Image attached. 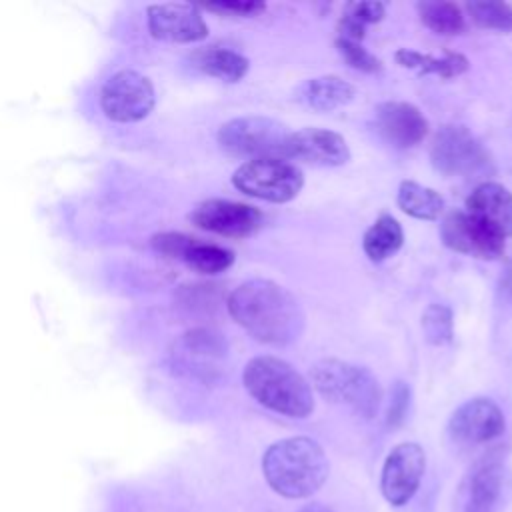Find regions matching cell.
<instances>
[{"label": "cell", "instance_id": "1", "mask_svg": "<svg viewBox=\"0 0 512 512\" xmlns=\"http://www.w3.org/2000/svg\"><path fill=\"white\" fill-rule=\"evenodd\" d=\"M228 314L262 344L286 346L300 338L304 312L296 296L284 286L252 278L236 286L226 300Z\"/></svg>", "mask_w": 512, "mask_h": 512}, {"label": "cell", "instance_id": "2", "mask_svg": "<svg viewBox=\"0 0 512 512\" xmlns=\"http://www.w3.org/2000/svg\"><path fill=\"white\" fill-rule=\"evenodd\" d=\"M328 458L322 446L306 436L284 438L268 446L262 472L270 488L284 498H306L328 478Z\"/></svg>", "mask_w": 512, "mask_h": 512}, {"label": "cell", "instance_id": "3", "mask_svg": "<svg viewBox=\"0 0 512 512\" xmlns=\"http://www.w3.org/2000/svg\"><path fill=\"white\" fill-rule=\"evenodd\" d=\"M242 382L256 402L282 416L306 418L314 410L310 384L282 358H252L244 366Z\"/></svg>", "mask_w": 512, "mask_h": 512}, {"label": "cell", "instance_id": "4", "mask_svg": "<svg viewBox=\"0 0 512 512\" xmlns=\"http://www.w3.org/2000/svg\"><path fill=\"white\" fill-rule=\"evenodd\" d=\"M314 388L328 400L350 406L362 418H372L378 412L382 390L374 374L362 366L324 358L310 370Z\"/></svg>", "mask_w": 512, "mask_h": 512}, {"label": "cell", "instance_id": "5", "mask_svg": "<svg viewBox=\"0 0 512 512\" xmlns=\"http://www.w3.org/2000/svg\"><path fill=\"white\" fill-rule=\"evenodd\" d=\"M290 130L266 116H242L224 122L216 140L220 148L236 158H286Z\"/></svg>", "mask_w": 512, "mask_h": 512}, {"label": "cell", "instance_id": "6", "mask_svg": "<svg viewBox=\"0 0 512 512\" xmlns=\"http://www.w3.org/2000/svg\"><path fill=\"white\" fill-rule=\"evenodd\" d=\"M232 184L252 198L282 204L298 196L304 176L302 170L286 158H258L238 166Z\"/></svg>", "mask_w": 512, "mask_h": 512}, {"label": "cell", "instance_id": "7", "mask_svg": "<svg viewBox=\"0 0 512 512\" xmlns=\"http://www.w3.org/2000/svg\"><path fill=\"white\" fill-rule=\"evenodd\" d=\"M430 162L446 176L472 178L492 172L488 150L460 124H446L436 132L430 146Z\"/></svg>", "mask_w": 512, "mask_h": 512}, {"label": "cell", "instance_id": "8", "mask_svg": "<svg viewBox=\"0 0 512 512\" xmlns=\"http://www.w3.org/2000/svg\"><path fill=\"white\" fill-rule=\"evenodd\" d=\"M152 82L136 70H118L100 90V108L114 122H138L154 108Z\"/></svg>", "mask_w": 512, "mask_h": 512}, {"label": "cell", "instance_id": "9", "mask_svg": "<svg viewBox=\"0 0 512 512\" xmlns=\"http://www.w3.org/2000/svg\"><path fill=\"white\" fill-rule=\"evenodd\" d=\"M426 468V454L416 442H402L384 460L380 490L392 506H404L418 490Z\"/></svg>", "mask_w": 512, "mask_h": 512}, {"label": "cell", "instance_id": "10", "mask_svg": "<svg viewBox=\"0 0 512 512\" xmlns=\"http://www.w3.org/2000/svg\"><path fill=\"white\" fill-rule=\"evenodd\" d=\"M440 238L450 250L474 258L492 260L504 254V238L466 210L446 214L440 226Z\"/></svg>", "mask_w": 512, "mask_h": 512}, {"label": "cell", "instance_id": "11", "mask_svg": "<svg viewBox=\"0 0 512 512\" xmlns=\"http://www.w3.org/2000/svg\"><path fill=\"white\" fill-rule=\"evenodd\" d=\"M190 220L198 228L226 238H246L262 226L260 210L242 202L222 198H210L200 202L192 210Z\"/></svg>", "mask_w": 512, "mask_h": 512}, {"label": "cell", "instance_id": "12", "mask_svg": "<svg viewBox=\"0 0 512 512\" xmlns=\"http://www.w3.org/2000/svg\"><path fill=\"white\" fill-rule=\"evenodd\" d=\"M152 248L168 258L188 264L200 274L224 272L234 262V254L228 248L200 242L182 232H162L152 236Z\"/></svg>", "mask_w": 512, "mask_h": 512}, {"label": "cell", "instance_id": "13", "mask_svg": "<svg viewBox=\"0 0 512 512\" xmlns=\"http://www.w3.org/2000/svg\"><path fill=\"white\" fill-rule=\"evenodd\" d=\"M146 16L150 34L164 42L188 44L208 36V26L200 14V8L188 2L150 4Z\"/></svg>", "mask_w": 512, "mask_h": 512}, {"label": "cell", "instance_id": "14", "mask_svg": "<svg viewBox=\"0 0 512 512\" xmlns=\"http://www.w3.org/2000/svg\"><path fill=\"white\" fill-rule=\"evenodd\" d=\"M506 428L504 414L488 398H472L458 406L448 422V432L458 444H484L498 438Z\"/></svg>", "mask_w": 512, "mask_h": 512}, {"label": "cell", "instance_id": "15", "mask_svg": "<svg viewBox=\"0 0 512 512\" xmlns=\"http://www.w3.org/2000/svg\"><path fill=\"white\" fill-rule=\"evenodd\" d=\"M376 132L396 148H410L424 140L428 120L410 102L388 100L374 108Z\"/></svg>", "mask_w": 512, "mask_h": 512}, {"label": "cell", "instance_id": "16", "mask_svg": "<svg viewBox=\"0 0 512 512\" xmlns=\"http://www.w3.org/2000/svg\"><path fill=\"white\" fill-rule=\"evenodd\" d=\"M286 158H296L314 166H342L350 160V148L338 132L302 128L290 132Z\"/></svg>", "mask_w": 512, "mask_h": 512}, {"label": "cell", "instance_id": "17", "mask_svg": "<svg viewBox=\"0 0 512 512\" xmlns=\"http://www.w3.org/2000/svg\"><path fill=\"white\" fill-rule=\"evenodd\" d=\"M226 340L210 328H194L182 334L174 346V360L198 378H208L214 364L226 356Z\"/></svg>", "mask_w": 512, "mask_h": 512}, {"label": "cell", "instance_id": "18", "mask_svg": "<svg viewBox=\"0 0 512 512\" xmlns=\"http://www.w3.org/2000/svg\"><path fill=\"white\" fill-rule=\"evenodd\" d=\"M466 212L476 216L500 238L512 236V192L498 182L478 184L466 200Z\"/></svg>", "mask_w": 512, "mask_h": 512}, {"label": "cell", "instance_id": "19", "mask_svg": "<svg viewBox=\"0 0 512 512\" xmlns=\"http://www.w3.org/2000/svg\"><path fill=\"white\" fill-rule=\"evenodd\" d=\"M504 468L500 458L484 456L476 462L468 482L466 512H496V504L502 492Z\"/></svg>", "mask_w": 512, "mask_h": 512}, {"label": "cell", "instance_id": "20", "mask_svg": "<svg viewBox=\"0 0 512 512\" xmlns=\"http://www.w3.org/2000/svg\"><path fill=\"white\" fill-rule=\"evenodd\" d=\"M354 96H356V88L334 74L310 78L298 88V98L308 108L318 112H330L340 106H346L354 100Z\"/></svg>", "mask_w": 512, "mask_h": 512}, {"label": "cell", "instance_id": "21", "mask_svg": "<svg viewBox=\"0 0 512 512\" xmlns=\"http://www.w3.org/2000/svg\"><path fill=\"white\" fill-rule=\"evenodd\" d=\"M190 62L200 72L220 78L224 82L242 80L250 66L242 54L228 48H218V46H204L194 50L190 54Z\"/></svg>", "mask_w": 512, "mask_h": 512}, {"label": "cell", "instance_id": "22", "mask_svg": "<svg viewBox=\"0 0 512 512\" xmlns=\"http://www.w3.org/2000/svg\"><path fill=\"white\" fill-rule=\"evenodd\" d=\"M396 62L402 68L418 70L420 74H436L440 78H454L468 70V58L462 56L460 52H450V50H446L442 56H434L418 50L400 48L396 52Z\"/></svg>", "mask_w": 512, "mask_h": 512}, {"label": "cell", "instance_id": "23", "mask_svg": "<svg viewBox=\"0 0 512 512\" xmlns=\"http://www.w3.org/2000/svg\"><path fill=\"white\" fill-rule=\"evenodd\" d=\"M402 242H404V232L400 222L390 214H382L364 232L362 248L372 262H382L392 254H396Z\"/></svg>", "mask_w": 512, "mask_h": 512}, {"label": "cell", "instance_id": "24", "mask_svg": "<svg viewBox=\"0 0 512 512\" xmlns=\"http://www.w3.org/2000/svg\"><path fill=\"white\" fill-rule=\"evenodd\" d=\"M396 202L404 214L418 220H436L444 212V198L434 188L414 180L400 182Z\"/></svg>", "mask_w": 512, "mask_h": 512}, {"label": "cell", "instance_id": "25", "mask_svg": "<svg viewBox=\"0 0 512 512\" xmlns=\"http://www.w3.org/2000/svg\"><path fill=\"white\" fill-rule=\"evenodd\" d=\"M418 16L426 28H430L436 34L454 36L464 32L466 22L460 6L454 2L444 0H422L416 4Z\"/></svg>", "mask_w": 512, "mask_h": 512}, {"label": "cell", "instance_id": "26", "mask_svg": "<svg viewBox=\"0 0 512 512\" xmlns=\"http://www.w3.org/2000/svg\"><path fill=\"white\" fill-rule=\"evenodd\" d=\"M466 10L472 22L486 30H512V6L496 0H474L466 2Z\"/></svg>", "mask_w": 512, "mask_h": 512}, {"label": "cell", "instance_id": "27", "mask_svg": "<svg viewBox=\"0 0 512 512\" xmlns=\"http://www.w3.org/2000/svg\"><path fill=\"white\" fill-rule=\"evenodd\" d=\"M424 338L434 346H444L452 342L454 322L452 310L446 304H430L422 314Z\"/></svg>", "mask_w": 512, "mask_h": 512}, {"label": "cell", "instance_id": "28", "mask_svg": "<svg viewBox=\"0 0 512 512\" xmlns=\"http://www.w3.org/2000/svg\"><path fill=\"white\" fill-rule=\"evenodd\" d=\"M336 48L340 52V56L346 60V64L354 70L360 72H378L382 68L380 60L370 54L360 42H352V40H344V38H336Z\"/></svg>", "mask_w": 512, "mask_h": 512}, {"label": "cell", "instance_id": "29", "mask_svg": "<svg viewBox=\"0 0 512 512\" xmlns=\"http://www.w3.org/2000/svg\"><path fill=\"white\" fill-rule=\"evenodd\" d=\"M410 406V386L402 380L394 382L390 390V402H388V412H386V422L388 426L396 428L404 422Z\"/></svg>", "mask_w": 512, "mask_h": 512}, {"label": "cell", "instance_id": "30", "mask_svg": "<svg viewBox=\"0 0 512 512\" xmlns=\"http://www.w3.org/2000/svg\"><path fill=\"white\" fill-rule=\"evenodd\" d=\"M206 8L226 16H256L266 10V4L260 0H220L206 4Z\"/></svg>", "mask_w": 512, "mask_h": 512}, {"label": "cell", "instance_id": "31", "mask_svg": "<svg viewBox=\"0 0 512 512\" xmlns=\"http://www.w3.org/2000/svg\"><path fill=\"white\" fill-rule=\"evenodd\" d=\"M344 16L366 28L368 24H376L384 18V4L382 2H352L346 6Z\"/></svg>", "mask_w": 512, "mask_h": 512}, {"label": "cell", "instance_id": "32", "mask_svg": "<svg viewBox=\"0 0 512 512\" xmlns=\"http://www.w3.org/2000/svg\"><path fill=\"white\" fill-rule=\"evenodd\" d=\"M298 512H332L330 508H326L324 504H318V502H314V504H306L304 508H300Z\"/></svg>", "mask_w": 512, "mask_h": 512}, {"label": "cell", "instance_id": "33", "mask_svg": "<svg viewBox=\"0 0 512 512\" xmlns=\"http://www.w3.org/2000/svg\"><path fill=\"white\" fill-rule=\"evenodd\" d=\"M504 288L512 294V262L508 264V268L504 272Z\"/></svg>", "mask_w": 512, "mask_h": 512}]
</instances>
